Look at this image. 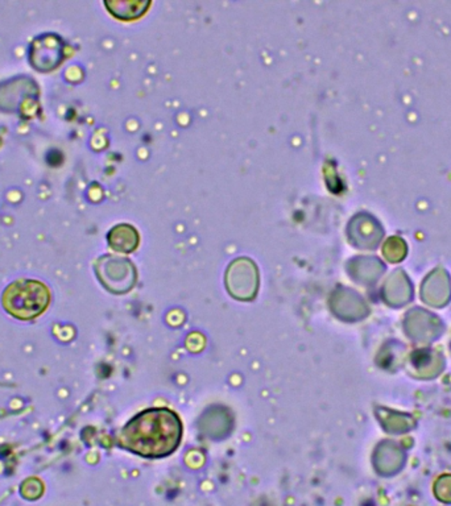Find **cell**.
<instances>
[{"label": "cell", "instance_id": "6da1fadb", "mask_svg": "<svg viewBox=\"0 0 451 506\" xmlns=\"http://www.w3.org/2000/svg\"><path fill=\"white\" fill-rule=\"evenodd\" d=\"M183 424L168 409L146 410L128 422L121 434L125 450L146 457L161 458L171 454L181 442Z\"/></svg>", "mask_w": 451, "mask_h": 506}, {"label": "cell", "instance_id": "7a4b0ae2", "mask_svg": "<svg viewBox=\"0 0 451 506\" xmlns=\"http://www.w3.org/2000/svg\"><path fill=\"white\" fill-rule=\"evenodd\" d=\"M50 301L48 288L33 279H20L11 284L3 294L7 313L19 319H32L44 313Z\"/></svg>", "mask_w": 451, "mask_h": 506}, {"label": "cell", "instance_id": "3957f363", "mask_svg": "<svg viewBox=\"0 0 451 506\" xmlns=\"http://www.w3.org/2000/svg\"><path fill=\"white\" fill-rule=\"evenodd\" d=\"M257 266L251 260L239 259L232 263L227 272V284L232 296L240 300L254 298L257 289Z\"/></svg>", "mask_w": 451, "mask_h": 506}, {"label": "cell", "instance_id": "277c9868", "mask_svg": "<svg viewBox=\"0 0 451 506\" xmlns=\"http://www.w3.org/2000/svg\"><path fill=\"white\" fill-rule=\"evenodd\" d=\"M106 263L102 264L103 270H98V276L102 278L103 284L112 290V286H121V291L132 288L134 279L131 278L119 276V270H122L124 266H128L130 261L118 259V257H106L103 259Z\"/></svg>", "mask_w": 451, "mask_h": 506}, {"label": "cell", "instance_id": "5b68a950", "mask_svg": "<svg viewBox=\"0 0 451 506\" xmlns=\"http://www.w3.org/2000/svg\"><path fill=\"white\" fill-rule=\"evenodd\" d=\"M57 40L59 38L56 36H45L35 41L31 60L36 68L41 70H49L59 65L62 59V53H50L49 50L56 44Z\"/></svg>", "mask_w": 451, "mask_h": 506}, {"label": "cell", "instance_id": "8992f818", "mask_svg": "<svg viewBox=\"0 0 451 506\" xmlns=\"http://www.w3.org/2000/svg\"><path fill=\"white\" fill-rule=\"evenodd\" d=\"M109 241L111 247L118 252H132L139 244V233L128 224H119L111 229Z\"/></svg>", "mask_w": 451, "mask_h": 506}, {"label": "cell", "instance_id": "52a82bcc", "mask_svg": "<svg viewBox=\"0 0 451 506\" xmlns=\"http://www.w3.org/2000/svg\"><path fill=\"white\" fill-rule=\"evenodd\" d=\"M106 6L109 7L111 13H114L118 19L130 20L136 19L146 13V8L151 6L149 1H107Z\"/></svg>", "mask_w": 451, "mask_h": 506}, {"label": "cell", "instance_id": "ba28073f", "mask_svg": "<svg viewBox=\"0 0 451 506\" xmlns=\"http://www.w3.org/2000/svg\"><path fill=\"white\" fill-rule=\"evenodd\" d=\"M22 493L25 498H32V500L37 498V497H40V494L43 493V484L36 480L35 486H29L28 482H25L22 488Z\"/></svg>", "mask_w": 451, "mask_h": 506}, {"label": "cell", "instance_id": "9c48e42d", "mask_svg": "<svg viewBox=\"0 0 451 506\" xmlns=\"http://www.w3.org/2000/svg\"><path fill=\"white\" fill-rule=\"evenodd\" d=\"M48 162L50 164V165H53V167H57L60 162L62 161V156L61 153L59 152V151H50L48 153Z\"/></svg>", "mask_w": 451, "mask_h": 506}]
</instances>
